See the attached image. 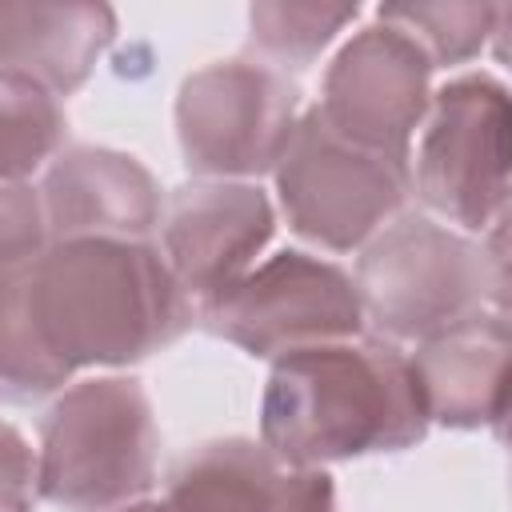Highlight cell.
<instances>
[{
    "instance_id": "6da1fadb",
    "label": "cell",
    "mask_w": 512,
    "mask_h": 512,
    "mask_svg": "<svg viewBox=\"0 0 512 512\" xmlns=\"http://www.w3.org/2000/svg\"><path fill=\"white\" fill-rule=\"evenodd\" d=\"M192 296L168 256L148 240H52L4 272V400L32 404L68 384L76 368H124L192 324Z\"/></svg>"
},
{
    "instance_id": "7a4b0ae2",
    "label": "cell",
    "mask_w": 512,
    "mask_h": 512,
    "mask_svg": "<svg viewBox=\"0 0 512 512\" xmlns=\"http://www.w3.org/2000/svg\"><path fill=\"white\" fill-rule=\"evenodd\" d=\"M428 424L412 356L384 336L280 356L260 396V440L284 468L404 452Z\"/></svg>"
},
{
    "instance_id": "3957f363",
    "label": "cell",
    "mask_w": 512,
    "mask_h": 512,
    "mask_svg": "<svg viewBox=\"0 0 512 512\" xmlns=\"http://www.w3.org/2000/svg\"><path fill=\"white\" fill-rule=\"evenodd\" d=\"M156 420L132 376L72 384L40 424V496L68 512H116L156 480Z\"/></svg>"
},
{
    "instance_id": "277c9868",
    "label": "cell",
    "mask_w": 512,
    "mask_h": 512,
    "mask_svg": "<svg viewBox=\"0 0 512 512\" xmlns=\"http://www.w3.org/2000/svg\"><path fill=\"white\" fill-rule=\"evenodd\" d=\"M356 292L384 340H432L484 312L488 260L476 240L428 216H400L360 248Z\"/></svg>"
},
{
    "instance_id": "5b68a950",
    "label": "cell",
    "mask_w": 512,
    "mask_h": 512,
    "mask_svg": "<svg viewBox=\"0 0 512 512\" xmlns=\"http://www.w3.org/2000/svg\"><path fill=\"white\" fill-rule=\"evenodd\" d=\"M272 176L288 228L328 252H352L380 236L412 184L408 168L344 140L320 108L300 116Z\"/></svg>"
},
{
    "instance_id": "8992f818",
    "label": "cell",
    "mask_w": 512,
    "mask_h": 512,
    "mask_svg": "<svg viewBox=\"0 0 512 512\" xmlns=\"http://www.w3.org/2000/svg\"><path fill=\"white\" fill-rule=\"evenodd\" d=\"M412 184L448 224L492 228L512 196V92L496 76L468 72L432 96Z\"/></svg>"
},
{
    "instance_id": "52a82bcc",
    "label": "cell",
    "mask_w": 512,
    "mask_h": 512,
    "mask_svg": "<svg viewBox=\"0 0 512 512\" xmlns=\"http://www.w3.org/2000/svg\"><path fill=\"white\" fill-rule=\"evenodd\" d=\"M300 124L296 84L252 60H220L176 92V136L200 180H248L276 172Z\"/></svg>"
},
{
    "instance_id": "ba28073f",
    "label": "cell",
    "mask_w": 512,
    "mask_h": 512,
    "mask_svg": "<svg viewBox=\"0 0 512 512\" xmlns=\"http://www.w3.org/2000/svg\"><path fill=\"white\" fill-rule=\"evenodd\" d=\"M200 320L248 356L280 360L304 348L356 340L364 328V304L344 268L308 252H276L208 300Z\"/></svg>"
},
{
    "instance_id": "9c48e42d",
    "label": "cell",
    "mask_w": 512,
    "mask_h": 512,
    "mask_svg": "<svg viewBox=\"0 0 512 512\" xmlns=\"http://www.w3.org/2000/svg\"><path fill=\"white\" fill-rule=\"evenodd\" d=\"M432 68L408 32L376 16L332 56L316 108L356 148L408 168L412 132L432 108Z\"/></svg>"
},
{
    "instance_id": "30bf717a",
    "label": "cell",
    "mask_w": 512,
    "mask_h": 512,
    "mask_svg": "<svg viewBox=\"0 0 512 512\" xmlns=\"http://www.w3.org/2000/svg\"><path fill=\"white\" fill-rule=\"evenodd\" d=\"M276 232L272 200L244 180H192L164 204V256L196 312L244 280Z\"/></svg>"
},
{
    "instance_id": "8fae6325",
    "label": "cell",
    "mask_w": 512,
    "mask_h": 512,
    "mask_svg": "<svg viewBox=\"0 0 512 512\" xmlns=\"http://www.w3.org/2000/svg\"><path fill=\"white\" fill-rule=\"evenodd\" d=\"M40 200L52 240H144L164 220L152 172L128 152L92 144L68 148L48 164Z\"/></svg>"
},
{
    "instance_id": "7c38bea8",
    "label": "cell",
    "mask_w": 512,
    "mask_h": 512,
    "mask_svg": "<svg viewBox=\"0 0 512 512\" xmlns=\"http://www.w3.org/2000/svg\"><path fill=\"white\" fill-rule=\"evenodd\" d=\"M428 416L444 428H496L512 408V328L476 312L412 356Z\"/></svg>"
},
{
    "instance_id": "4fadbf2b",
    "label": "cell",
    "mask_w": 512,
    "mask_h": 512,
    "mask_svg": "<svg viewBox=\"0 0 512 512\" xmlns=\"http://www.w3.org/2000/svg\"><path fill=\"white\" fill-rule=\"evenodd\" d=\"M116 40L108 4H0V72L24 76L52 96L76 92Z\"/></svg>"
},
{
    "instance_id": "5bb4252c",
    "label": "cell",
    "mask_w": 512,
    "mask_h": 512,
    "mask_svg": "<svg viewBox=\"0 0 512 512\" xmlns=\"http://www.w3.org/2000/svg\"><path fill=\"white\" fill-rule=\"evenodd\" d=\"M288 472L264 440H208L168 468L164 500L180 512H276Z\"/></svg>"
},
{
    "instance_id": "9a60e30c",
    "label": "cell",
    "mask_w": 512,
    "mask_h": 512,
    "mask_svg": "<svg viewBox=\"0 0 512 512\" xmlns=\"http://www.w3.org/2000/svg\"><path fill=\"white\" fill-rule=\"evenodd\" d=\"M0 108H4V184H28L36 168L60 156L68 120L60 100L24 80L0 72Z\"/></svg>"
},
{
    "instance_id": "2e32d148",
    "label": "cell",
    "mask_w": 512,
    "mask_h": 512,
    "mask_svg": "<svg viewBox=\"0 0 512 512\" xmlns=\"http://www.w3.org/2000/svg\"><path fill=\"white\" fill-rule=\"evenodd\" d=\"M356 4H252L248 40L280 68H308L352 20Z\"/></svg>"
},
{
    "instance_id": "e0dca14e",
    "label": "cell",
    "mask_w": 512,
    "mask_h": 512,
    "mask_svg": "<svg viewBox=\"0 0 512 512\" xmlns=\"http://www.w3.org/2000/svg\"><path fill=\"white\" fill-rule=\"evenodd\" d=\"M376 16L408 32L440 68L472 60L492 40L496 4H384Z\"/></svg>"
},
{
    "instance_id": "ac0fdd59",
    "label": "cell",
    "mask_w": 512,
    "mask_h": 512,
    "mask_svg": "<svg viewBox=\"0 0 512 512\" xmlns=\"http://www.w3.org/2000/svg\"><path fill=\"white\" fill-rule=\"evenodd\" d=\"M52 248L48 212L40 200V188L32 184H4L0 200V268L20 272L36 264Z\"/></svg>"
},
{
    "instance_id": "d6986e66",
    "label": "cell",
    "mask_w": 512,
    "mask_h": 512,
    "mask_svg": "<svg viewBox=\"0 0 512 512\" xmlns=\"http://www.w3.org/2000/svg\"><path fill=\"white\" fill-rule=\"evenodd\" d=\"M484 260H488V304L512 328V196L504 200V208L488 228Z\"/></svg>"
},
{
    "instance_id": "ffe728a7",
    "label": "cell",
    "mask_w": 512,
    "mask_h": 512,
    "mask_svg": "<svg viewBox=\"0 0 512 512\" xmlns=\"http://www.w3.org/2000/svg\"><path fill=\"white\" fill-rule=\"evenodd\" d=\"M40 496V452L24 444V436L4 428V512H28Z\"/></svg>"
},
{
    "instance_id": "44dd1931",
    "label": "cell",
    "mask_w": 512,
    "mask_h": 512,
    "mask_svg": "<svg viewBox=\"0 0 512 512\" xmlns=\"http://www.w3.org/2000/svg\"><path fill=\"white\" fill-rule=\"evenodd\" d=\"M276 512H336L332 476L324 468H292Z\"/></svg>"
},
{
    "instance_id": "7402d4cb",
    "label": "cell",
    "mask_w": 512,
    "mask_h": 512,
    "mask_svg": "<svg viewBox=\"0 0 512 512\" xmlns=\"http://www.w3.org/2000/svg\"><path fill=\"white\" fill-rule=\"evenodd\" d=\"M492 56L512 68V4L496 8V24H492Z\"/></svg>"
},
{
    "instance_id": "603a6c76",
    "label": "cell",
    "mask_w": 512,
    "mask_h": 512,
    "mask_svg": "<svg viewBox=\"0 0 512 512\" xmlns=\"http://www.w3.org/2000/svg\"><path fill=\"white\" fill-rule=\"evenodd\" d=\"M496 436H500V444L508 448V492H512V408L500 416V424H496Z\"/></svg>"
},
{
    "instance_id": "cb8c5ba5",
    "label": "cell",
    "mask_w": 512,
    "mask_h": 512,
    "mask_svg": "<svg viewBox=\"0 0 512 512\" xmlns=\"http://www.w3.org/2000/svg\"><path fill=\"white\" fill-rule=\"evenodd\" d=\"M116 512H180L172 500H136V504H124Z\"/></svg>"
}]
</instances>
